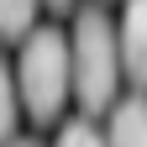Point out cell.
Wrapping results in <instances>:
<instances>
[{"label":"cell","instance_id":"cell-3","mask_svg":"<svg viewBox=\"0 0 147 147\" xmlns=\"http://www.w3.org/2000/svg\"><path fill=\"white\" fill-rule=\"evenodd\" d=\"M116 37H121V74L137 89H147V0H126Z\"/></svg>","mask_w":147,"mask_h":147},{"label":"cell","instance_id":"cell-2","mask_svg":"<svg viewBox=\"0 0 147 147\" xmlns=\"http://www.w3.org/2000/svg\"><path fill=\"white\" fill-rule=\"evenodd\" d=\"M16 89H21V105L37 126L58 121L63 100L74 95V68H68V37L58 26H37L26 32L21 58H16Z\"/></svg>","mask_w":147,"mask_h":147},{"label":"cell","instance_id":"cell-5","mask_svg":"<svg viewBox=\"0 0 147 147\" xmlns=\"http://www.w3.org/2000/svg\"><path fill=\"white\" fill-rule=\"evenodd\" d=\"M16 116H21V89H16V68L0 58V147L16 142Z\"/></svg>","mask_w":147,"mask_h":147},{"label":"cell","instance_id":"cell-6","mask_svg":"<svg viewBox=\"0 0 147 147\" xmlns=\"http://www.w3.org/2000/svg\"><path fill=\"white\" fill-rule=\"evenodd\" d=\"M37 21V0H0V37L5 42H21Z\"/></svg>","mask_w":147,"mask_h":147},{"label":"cell","instance_id":"cell-8","mask_svg":"<svg viewBox=\"0 0 147 147\" xmlns=\"http://www.w3.org/2000/svg\"><path fill=\"white\" fill-rule=\"evenodd\" d=\"M42 5H53V11H68V5H74V0H42Z\"/></svg>","mask_w":147,"mask_h":147},{"label":"cell","instance_id":"cell-1","mask_svg":"<svg viewBox=\"0 0 147 147\" xmlns=\"http://www.w3.org/2000/svg\"><path fill=\"white\" fill-rule=\"evenodd\" d=\"M68 68H74V95L79 105L95 110L116 105V84H121V37L110 26V16L100 5H84L74 16V37H68Z\"/></svg>","mask_w":147,"mask_h":147},{"label":"cell","instance_id":"cell-9","mask_svg":"<svg viewBox=\"0 0 147 147\" xmlns=\"http://www.w3.org/2000/svg\"><path fill=\"white\" fill-rule=\"evenodd\" d=\"M11 147H37V142H11Z\"/></svg>","mask_w":147,"mask_h":147},{"label":"cell","instance_id":"cell-4","mask_svg":"<svg viewBox=\"0 0 147 147\" xmlns=\"http://www.w3.org/2000/svg\"><path fill=\"white\" fill-rule=\"evenodd\" d=\"M105 147H147V95H142V89H137L131 100H116V105H110Z\"/></svg>","mask_w":147,"mask_h":147},{"label":"cell","instance_id":"cell-7","mask_svg":"<svg viewBox=\"0 0 147 147\" xmlns=\"http://www.w3.org/2000/svg\"><path fill=\"white\" fill-rule=\"evenodd\" d=\"M53 147H105V137H100L89 121H68L63 131H58V142H53Z\"/></svg>","mask_w":147,"mask_h":147}]
</instances>
